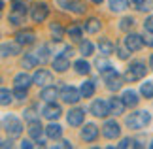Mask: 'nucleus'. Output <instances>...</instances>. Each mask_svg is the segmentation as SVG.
<instances>
[{"label":"nucleus","instance_id":"nucleus-1","mask_svg":"<svg viewBox=\"0 0 153 149\" xmlns=\"http://www.w3.org/2000/svg\"><path fill=\"white\" fill-rule=\"evenodd\" d=\"M127 127L128 128H132V130H142L146 125H149L151 123V113L149 111H136V113H131V115L127 117Z\"/></svg>","mask_w":153,"mask_h":149},{"label":"nucleus","instance_id":"nucleus-2","mask_svg":"<svg viewBox=\"0 0 153 149\" xmlns=\"http://www.w3.org/2000/svg\"><path fill=\"white\" fill-rule=\"evenodd\" d=\"M2 128L10 138H17V136H21V132H23V123L15 115H6L2 119Z\"/></svg>","mask_w":153,"mask_h":149},{"label":"nucleus","instance_id":"nucleus-3","mask_svg":"<svg viewBox=\"0 0 153 149\" xmlns=\"http://www.w3.org/2000/svg\"><path fill=\"white\" fill-rule=\"evenodd\" d=\"M123 77H125V81H140V79H144L146 77V64L140 62V61L132 62L131 66L125 70V76Z\"/></svg>","mask_w":153,"mask_h":149},{"label":"nucleus","instance_id":"nucleus-4","mask_svg":"<svg viewBox=\"0 0 153 149\" xmlns=\"http://www.w3.org/2000/svg\"><path fill=\"white\" fill-rule=\"evenodd\" d=\"M59 98H62V102L66 104H76L81 98V91L72 85H62L61 91H59Z\"/></svg>","mask_w":153,"mask_h":149},{"label":"nucleus","instance_id":"nucleus-5","mask_svg":"<svg viewBox=\"0 0 153 149\" xmlns=\"http://www.w3.org/2000/svg\"><path fill=\"white\" fill-rule=\"evenodd\" d=\"M48 15H49V6L48 4H44V2H36L32 6V10H30V17H32V21L34 23H42L48 19Z\"/></svg>","mask_w":153,"mask_h":149},{"label":"nucleus","instance_id":"nucleus-6","mask_svg":"<svg viewBox=\"0 0 153 149\" xmlns=\"http://www.w3.org/2000/svg\"><path fill=\"white\" fill-rule=\"evenodd\" d=\"M91 113L95 117H106V115H110V100H102V98L95 100V102L91 104Z\"/></svg>","mask_w":153,"mask_h":149},{"label":"nucleus","instance_id":"nucleus-7","mask_svg":"<svg viewBox=\"0 0 153 149\" xmlns=\"http://www.w3.org/2000/svg\"><path fill=\"white\" fill-rule=\"evenodd\" d=\"M119 134H121V127L115 121H106L102 125V136H104V138L115 140V138H119Z\"/></svg>","mask_w":153,"mask_h":149},{"label":"nucleus","instance_id":"nucleus-8","mask_svg":"<svg viewBox=\"0 0 153 149\" xmlns=\"http://www.w3.org/2000/svg\"><path fill=\"white\" fill-rule=\"evenodd\" d=\"M144 38L140 36V34H134V32H128L127 34V38H125V45L128 47L131 51H140L144 47Z\"/></svg>","mask_w":153,"mask_h":149},{"label":"nucleus","instance_id":"nucleus-9","mask_svg":"<svg viewBox=\"0 0 153 149\" xmlns=\"http://www.w3.org/2000/svg\"><path fill=\"white\" fill-rule=\"evenodd\" d=\"M32 77H34V85H38V87H48L53 83V76L48 70H38Z\"/></svg>","mask_w":153,"mask_h":149},{"label":"nucleus","instance_id":"nucleus-10","mask_svg":"<svg viewBox=\"0 0 153 149\" xmlns=\"http://www.w3.org/2000/svg\"><path fill=\"white\" fill-rule=\"evenodd\" d=\"M44 113V117L45 119H49V121H55V119H59L62 115V110H61V106H57L55 102H48V106L42 110Z\"/></svg>","mask_w":153,"mask_h":149},{"label":"nucleus","instance_id":"nucleus-11","mask_svg":"<svg viewBox=\"0 0 153 149\" xmlns=\"http://www.w3.org/2000/svg\"><path fill=\"white\" fill-rule=\"evenodd\" d=\"M83 117H85V110L76 108V110H70V111H68L66 121H68L70 127H79V125L83 123Z\"/></svg>","mask_w":153,"mask_h":149},{"label":"nucleus","instance_id":"nucleus-12","mask_svg":"<svg viewBox=\"0 0 153 149\" xmlns=\"http://www.w3.org/2000/svg\"><path fill=\"white\" fill-rule=\"evenodd\" d=\"M15 40L19 42L21 45H30V44H34V40H36V34H34V30L27 28V30L15 32Z\"/></svg>","mask_w":153,"mask_h":149},{"label":"nucleus","instance_id":"nucleus-13","mask_svg":"<svg viewBox=\"0 0 153 149\" xmlns=\"http://www.w3.org/2000/svg\"><path fill=\"white\" fill-rule=\"evenodd\" d=\"M27 19V8H11V13L8 17V21L11 25H21Z\"/></svg>","mask_w":153,"mask_h":149},{"label":"nucleus","instance_id":"nucleus-14","mask_svg":"<svg viewBox=\"0 0 153 149\" xmlns=\"http://www.w3.org/2000/svg\"><path fill=\"white\" fill-rule=\"evenodd\" d=\"M98 138V127L97 125H93V123H87L83 130H81V140H85V142H95Z\"/></svg>","mask_w":153,"mask_h":149},{"label":"nucleus","instance_id":"nucleus-15","mask_svg":"<svg viewBox=\"0 0 153 149\" xmlns=\"http://www.w3.org/2000/svg\"><path fill=\"white\" fill-rule=\"evenodd\" d=\"M104 79H106V87H108L110 91H119L125 77H121L117 72H114V74H110L108 77H104Z\"/></svg>","mask_w":153,"mask_h":149},{"label":"nucleus","instance_id":"nucleus-16","mask_svg":"<svg viewBox=\"0 0 153 149\" xmlns=\"http://www.w3.org/2000/svg\"><path fill=\"white\" fill-rule=\"evenodd\" d=\"M53 68H55V72H66V70L70 68V59L66 55H57L55 59H53Z\"/></svg>","mask_w":153,"mask_h":149},{"label":"nucleus","instance_id":"nucleus-17","mask_svg":"<svg viewBox=\"0 0 153 149\" xmlns=\"http://www.w3.org/2000/svg\"><path fill=\"white\" fill-rule=\"evenodd\" d=\"M125 108H127V104L123 102V98H117V96L110 98V113L111 115H123Z\"/></svg>","mask_w":153,"mask_h":149},{"label":"nucleus","instance_id":"nucleus-18","mask_svg":"<svg viewBox=\"0 0 153 149\" xmlns=\"http://www.w3.org/2000/svg\"><path fill=\"white\" fill-rule=\"evenodd\" d=\"M34 83V77H30L27 72H21V74H17L13 77V85L15 87H23V89H28Z\"/></svg>","mask_w":153,"mask_h":149},{"label":"nucleus","instance_id":"nucleus-19","mask_svg":"<svg viewBox=\"0 0 153 149\" xmlns=\"http://www.w3.org/2000/svg\"><path fill=\"white\" fill-rule=\"evenodd\" d=\"M21 53V44L19 42H4L2 44V57H8V55H17Z\"/></svg>","mask_w":153,"mask_h":149},{"label":"nucleus","instance_id":"nucleus-20","mask_svg":"<svg viewBox=\"0 0 153 149\" xmlns=\"http://www.w3.org/2000/svg\"><path fill=\"white\" fill-rule=\"evenodd\" d=\"M59 96V91L53 85H48V87H42V93H40V98L44 102H55V98Z\"/></svg>","mask_w":153,"mask_h":149},{"label":"nucleus","instance_id":"nucleus-21","mask_svg":"<svg viewBox=\"0 0 153 149\" xmlns=\"http://www.w3.org/2000/svg\"><path fill=\"white\" fill-rule=\"evenodd\" d=\"M121 98H123V102L127 104V108H134V106H138V102H140L138 94L134 93L132 89H127V91L121 94Z\"/></svg>","mask_w":153,"mask_h":149},{"label":"nucleus","instance_id":"nucleus-22","mask_svg":"<svg viewBox=\"0 0 153 149\" xmlns=\"http://www.w3.org/2000/svg\"><path fill=\"white\" fill-rule=\"evenodd\" d=\"M61 4H62L68 11H74V13H78V15L85 13V10H87L83 2H74V0H70V2H64V0H61Z\"/></svg>","mask_w":153,"mask_h":149},{"label":"nucleus","instance_id":"nucleus-23","mask_svg":"<svg viewBox=\"0 0 153 149\" xmlns=\"http://www.w3.org/2000/svg\"><path fill=\"white\" fill-rule=\"evenodd\" d=\"M45 136H48L49 140H59L62 136V127H61V125L51 123L49 127H45Z\"/></svg>","mask_w":153,"mask_h":149},{"label":"nucleus","instance_id":"nucleus-24","mask_svg":"<svg viewBox=\"0 0 153 149\" xmlns=\"http://www.w3.org/2000/svg\"><path fill=\"white\" fill-rule=\"evenodd\" d=\"M115 44H114V42H110L108 38H102L100 42H98V49H100V53H102V55H106V57H108V55H111V53H114L115 51Z\"/></svg>","mask_w":153,"mask_h":149},{"label":"nucleus","instance_id":"nucleus-25","mask_svg":"<svg viewBox=\"0 0 153 149\" xmlns=\"http://www.w3.org/2000/svg\"><path fill=\"white\" fill-rule=\"evenodd\" d=\"M95 64H97V68H98V72H100V76H104V74H108V72H111V70H114V66L110 64V61L106 59V55H102V59L98 57Z\"/></svg>","mask_w":153,"mask_h":149},{"label":"nucleus","instance_id":"nucleus-26","mask_svg":"<svg viewBox=\"0 0 153 149\" xmlns=\"http://www.w3.org/2000/svg\"><path fill=\"white\" fill-rule=\"evenodd\" d=\"M44 132H45V128H44L38 121H36V123H30V127H28V136H30L32 140H40Z\"/></svg>","mask_w":153,"mask_h":149},{"label":"nucleus","instance_id":"nucleus-27","mask_svg":"<svg viewBox=\"0 0 153 149\" xmlns=\"http://www.w3.org/2000/svg\"><path fill=\"white\" fill-rule=\"evenodd\" d=\"M34 55H36L40 64H45V62L49 61V49H48V45H40L38 49L34 51Z\"/></svg>","mask_w":153,"mask_h":149},{"label":"nucleus","instance_id":"nucleus-28","mask_svg":"<svg viewBox=\"0 0 153 149\" xmlns=\"http://www.w3.org/2000/svg\"><path fill=\"white\" fill-rule=\"evenodd\" d=\"M79 91H81V96H83V98H91L93 94H95V81H85V83H81Z\"/></svg>","mask_w":153,"mask_h":149},{"label":"nucleus","instance_id":"nucleus-29","mask_svg":"<svg viewBox=\"0 0 153 149\" xmlns=\"http://www.w3.org/2000/svg\"><path fill=\"white\" fill-rule=\"evenodd\" d=\"M23 117H25V121H28V123L40 121V113H38V110L34 108V106H30V108H27L25 111H23Z\"/></svg>","mask_w":153,"mask_h":149},{"label":"nucleus","instance_id":"nucleus-30","mask_svg":"<svg viewBox=\"0 0 153 149\" xmlns=\"http://www.w3.org/2000/svg\"><path fill=\"white\" fill-rule=\"evenodd\" d=\"M85 30L89 34H97L98 30H100V21L97 19V17H91V19H87L85 23Z\"/></svg>","mask_w":153,"mask_h":149},{"label":"nucleus","instance_id":"nucleus-31","mask_svg":"<svg viewBox=\"0 0 153 149\" xmlns=\"http://www.w3.org/2000/svg\"><path fill=\"white\" fill-rule=\"evenodd\" d=\"M131 0H110V10L111 11H123L127 10V6Z\"/></svg>","mask_w":153,"mask_h":149},{"label":"nucleus","instance_id":"nucleus-32","mask_svg":"<svg viewBox=\"0 0 153 149\" xmlns=\"http://www.w3.org/2000/svg\"><path fill=\"white\" fill-rule=\"evenodd\" d=\"M74 68H76V72L81 74V76H87V74H89V70H91V66H89V62H87V61H76L74 62Z\"/></svg>","mask_w":153,"mask_h":149},{"label":"nucleus","instance_id":"nucleus-33","mask_svg":"<svg viewBox=\"0 0 153 149\" xmlns=\"http://www.w3.org/2000/svg\"><path fill=\"white\" fill-rule=\"evenodd\" d=\"M49 30H51V34H53V40H55V42H61V40H62V36H64V30H62V27L59 25V23H53V25L49 27Z\"/></svg>","mask_w":153,"mask_h":149},{"label":"nucleus","instance_id":"nucleus-34","mask_svg":"<svg viewBox=\"0 0 153 149\" xmlns=\"http://www.w3.org/2000/svg\"><path fill=\"white\" fill-rule=\"evenodd\" d=\"M140 93H142L144 98H153V81H146L140 87Z\"/></svg>","mask_w":153,"mask_h":149},{"label":"nucleus","instance_id":"nucleus-35","mask_svg":"<svg viewBox=\"0 0 153 149\" xmlns=\"http://www.w3.org/2000/svg\"><path fill=\"white\" fill-rule=\"evenodd\" d=\"M93 49H95V47H93V44H91L89 40H85V42H81V44H79V53L83 57H91L93 55Z\"/></svg>","mask_w":153,"mask_h":149},{"label":"nucleus","instance_id":"nucleus-36","mask_svg":"<svg viewBox=\"0 0 153 149\" xmlns=\"http://www.w3.org/2000/svg\"><path fill=\"white\" fill-rule=\"evenodd\" d=\"M38 64V59L34 53H27L25 59H23V68H32V66H36Z\"/></svg>","mask_w":153,"mask_h":149},{"label":"nucleus","instance_id":"nucleus-37","mask_svg":"<svg viewBox=\"0 0 153 149\" xmlns=\"http://www.w3.org/2000/svg\"><path fill=\"white\" fill-rule=\"evenodd\" d=\"M66 32L70 34V38L79 40V38H81V34H83V28H81L79 25H72V27H68V30H66Z\"/></svg>","mask_w":153,"mask_h":149},{"label":"nucleus","instance_id":"nucleus-38","mask_svg":"<svg viewBox=\"0 0 153 149\" xmlns=\"http://www.w3.org/2000/svg\"><path fill=\"white\" fill-rule=\"evenodd\" d=\"M132 27H134V19H132V17H123L121 23H119V28L125 30V32H131Z\"/></svg>","mask_w":153,"mask_h":149},{"label":"nucleus","instance_id":"nucleus-39","mask_svg":"<svg viewBox=\"0 0 153 149\" xmlns=\"http://www.w3.org/2000/svg\"><path fill=\"white\" fill-rule=\"evenodd\" d=\"M11 98H13V93H10L8 89H2V91H0V104L2 106H8L11 102Z\"/></svg>","mask_w":153,"mask_h":149},{"label":"nucleus","instance_id":"nucleus-40","mask_svg":"<svg viewBox=\"0 0 153 149\" xmlns=\"http://www.w3.org/2000/svg\"><path fill=\"white\" fill-rule=\"evenodd\" d=\"M115 53H117V57H119V59H123V61H125V59H128V55H131L132 51L128 49L127 45H121V44H119V45L115 47Z\"/></svg>","mask_w":153,"mask_h":149},{"label":"nucleus","instance_id":"nucleus-41","mask_svg":"<svg viewBox=\"0 0 153 149\" xmlns=\"http://www.w3.org/2000/svg\"><path fill=\"white\" fill-rule=\"evenodd\" d=\"M117 147H121V149H127V147H140V144H136V140H132V138H123L121 144H117Z\"/></svg>","mask_w":153,"mask_h":149},{"label":"nucleus","instance_id":"nucleus-42","mask_svg":"<svg viewBox=\"0 0 153 149\" xmlns=\"http://www.w3.org/2000/svg\"><path fill=\"white\" fill-rule=\"evenodd\" d=\"M13 96H15L17 100H25V98H27V89L15 87V89H13Z\"/></svg>","mask_w":153,"mask_h":149},{"label":"nucleus","instance_id":"nucleus-43","mask_svg":"<svg viewBox=\"0 0 153 149\" xmlns=\"http://www.w3.org/2000/svg\"><path fill=\"white\" fill-rule=\"evenodd\" d=\"M138 10L140 11H151L153 10V2H151V0H144V2L138 6Z\"/></svg>","mask_w":153,"mask_h":149},{"label":"nucleus","instance_id":"nucleus-44","mask_svg":"<svg viewBox=\"0 0 153 149\" xmlns=\"http://www.w3.org/2000/svg\"><path fill=\"white\" fill-rule=\"evenodd\" d=\"M144 42H146V45L153 47V32H151V30H146V34H144Z\"/></svg>","mask_w":153,"mask_h":149},{"label":"nucleus","instance_id":"nucleus-45","mask_svg":"<svg viewBox=\"0 0 153 149\" xmlns=\"http://www.w3.org/2000/svg\"><path fill=\"white\" fill-rule=\"evenodd\" d=\"M28 0H11V8H27Z\"/></svg>","mask_w":153,"mask_h":149},{"label":"nucleus","instance_id":"nucleus-46","mask_svg":"<svg viewBox=\"0 0 153 149\" xmlns=\"http://www.w3.org/2000/svg\"><path fill=\"white\" fill-rule=\"evenodd\" d=\"M144 30H151L153 32V17H148L144 23Z\"/></svg>","mask_w":153,"mask_h":149},{"label":"nucleus","instance_id":"nucleus-47","mask_svg":"<svg viewBox=\"0 0 153 149\" xmlns=\"http://www.w3.org/2000/svg\"><path fill=\"white\" fill-rule=\"evenodd\" d=\"M55 147H61V149H72V144H70L68 140H62L61 144H57Z\"/></svg>","mask_w":153,"mask_h":149},{"label":"nucleus","instance_id":"nucleus-48","mask_svg":"<svg viewBox=\"0 0 153 149\" xmlns=\"http://www.w3.org/2000/svg\"><path fill=\"white\" fill-rule=\"evenodd\" d=\"M21 147H23V149H32L34 144H32L30 140H23V142H21Z\"/></svg>","mask_w":153,"mask_h":149},{"label":"nucleus","instance_id":"nucleus-49","mask_svg":"<svg viewBox=\"0 0 153 149\" xmlns=\"http://www.w3.org/2000/svg\"><path fill=\"white\" fill-rule=\"evenodd\" d=\"M142 2H144V0H131V4H132V6H134V8H136V10H138V6L142 4Z\"/></svg>","mask_w":153,"mask_h":149},{"label":"nucleus","instance_id":"nucleus-50","mask_svg":"<svg viewBox=\"0 0 153 149\" xmlns=\"http://www.w3.org/2000/svg\"><path fill=\"white\" fill-rule=\"evenodd\" d=\"M0 145H2L4 149H8V147H11V142H8V140H4V142H2V144H0Z\"/></svg>","mask_w":153,"mask_h":149},{"label":"nucleus","instance_id":"nucleus-51","mask_svg":"<svg viewBox=\"0 0 153 149\" xmlns=\"http://www.w3.org/2000/svg\"><path fill=\"white\" fill-rule=\"evenodd\" d=\"M149 68L153 70V53H151V57H149Z\"/></svg>","mask_w":153,"mask_h":149},{"label":"nucleus","instance_id":"nucleus-52","mask_svg":"<svg viewBox=\"0 0 153 149\" xmlns=\"http://www.w3.org/2000/svg\"><path fill=\"white\" fill-rule=\"evenodd\" d=\"M91 2H95V4H102V0H91Z\"/></svg>","mask_w":153,"mask_h":149},{"label":"nucleus","instance_id":"nucleus-53","mask_svg":"<svg viewBox=\"0 0 153 149\" xmlns=\"http://www.w3.org/2000/svg\"><path fill=\"white\" fill-rule=\"evenodd\" d=\"M149 147H151V149H153V140H151V144H149Z\"/></svg>","mask_w":153,"mask_h":149}]
</instances>
